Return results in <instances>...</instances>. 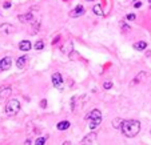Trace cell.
<instances>
[{
  "label": "cell",
  "instance_id": "30",
  "mask_svg": "<svg viewBox=\"0 0 151 145\" xmlns=\"http://www.w3.org/2000/svg\"><path fill=\"white\" fill-rule=\"evenodd\" d=\"M62 145H71V142H70V141H64Z\"/></svg>",
  "mask_w": 151,
  "mask_h": 145
},
{
  "label": "cell",
  "instance_id": "18",
  "mask_svg": "<svg viewBox=\"0 0 151 145\" xmlns=\"http://www.w3.org/2000/svg\"><path fill=\"white\" fill-rule=\"evenodd\" d=\"M62 52L63 53H66V55H70L72 52V43L71 41H68L67 43V45H63L62 47Z\"/></svg>",
  "mask_w": 151,
  "mask_h": 145
},
{
  "label": "cell",
  "instance_id": "17",
  "mask_svg": "<svg viewBox=\"0 0 151 145\" xmlns=\"http://www.w3.org/2000/svg\"><path fill=\"white\" fill-rule=\"evenodd\" d=\"M92 12H94L96 16H103V15H104V12L102 11V6H100V4H96V6L92 7Z\"/></svg>",
  "mask_w": 151,
  "mask_h": 145
},
{
  "label": "cell",
  "instance_id": "11",
  "mask_svg": "<svg viewBox=\"0 0 151 145\" xmlns=\"http://www.w3.org/2000/svg\"><path fill=\"white\" fill-rule=\"evenodd\" d=\"M147 77V73H146L145 71H140L139 73L137 75V76L132 79V81H131V85H137V84H139V82H142L143 81V79H146Z\"/></svg>",
  "mask_w": 151,
  "mask_h": 145
},
{
  "label": "cell",
  "instance_id": "15",
  "mask_svg": "<svg viewBox=\"0 0 151 145\" xmlns=\"http://www.w3.org/2000/svg\"><path fill=\"white\" fill-rule=\"evenodd\" d=\"M132 48L137 49V51H145L146 48H147V43L146 41H137V43H134V45H132Z\"/></svg>",
  "mask_w": 151,
  "mask_h": 145
},
{
  "label": "cell",
  "instance_id": "29",
  "mask_svg": "<svg viewBox=\"0 0 151 145\" xmlns=\"http://www.w3.org/2000/svg\"><path fill=\"white\" fill-rule=\"evenodd\" d=\"M3 7L4 8H11V1H4Z\"/></svg>",
  "mask_w": 151,
  "mask_h": 145
},
{
  "label": "cell",
  "instance_id": "14",
  "mask_svg": "<svg viewBox=\"0 0 151 145\" xmlns=\"http://www.w3.org/2000/svg\"><path fill=\"white\" fill-rule=\"evenodd\" d=\"M27 60H28V57L27 56H20L19 59L16 60V67L19 69H23L24 67H26V64H27Z\"/></svg>",
  "mask_w": 151,
  "mask_h": 145
},
{
  "label": "cell",
  "instance_id": "5",
  "mask_svg": "<svg viewBox=\"0 0 151 145\" xmlns=\"http://www.w3.org/2000/svg\"><path fill=\"white\" fill-rule=\"evenodd\" d=\"M17 19H19L20 23H34L35 21V17H34V14H31V12H27V14H22L17 16Z\"/></svg>",
  "mask_w": 151,
  "mask_h": 145
},
{
  "label": "cell",
  "instance_id": "3",
  "mask_svg": "<svg viewBox=\"0 0 151 145\" xmlns=\"http://www.w3.org/2000/svg\"><path fill=\"white\" fill-rule=\"evenodd\" d=\"M86 14V8L83 6H76L72 11H70V17H72V19H76V17H80L83 16V15Z\"/></svg>",
  "mask_w": 151,
  "mask_h": 145
},
{
  "label": "cell",
  "instance_id": "33",
  "mask_svg": "<svg viewBox=\"0 0 151 145\" xmlns=\"http://www.w3.org/2000/svg\"><path fill=\"white\" fill-rule=\"evenodd\" d=\"M150 134H151V129H150Z\"/></svg>",
  "mask_w": 151,
  "mask_h": 145
},
{
  "label": "cell",
  "instance_id": "24",
  "mask_svg": "<svg viewBox=\"0 0 151 145\" xmlns=\"http://www.w3.org/2000/svg\"><path fill=\"white\" fill-rule=\"evenodd\" d=\"M135 19H137V15H135V14L126 15V20H127V21H132V20H135Z\"/></svg>",
  "mask_w": 151,
  "mask_h": 145
},
{
  "label": "cell",
  "instance_id": "13",
  "mask_svg": "<svg viewBox=\"0 0 151 145\" xmlns=\"http://www.w3.org/2000/svg\"><path fill=\"white\" fill-rule=\"evenodd\" d=\"M71 127V122L68 120H63V121H59L56 124V129L58 131H67V129Z\"/></svg>",
  "mask_w": 151,
  "mask_h": 145
},
{
  "label": "cell",
  "instance_id": "22",
  "mask_svg": "<svg viewBox=\"0 0 151 145\" xmlns=\"http://www.w3.org/2000/svg\"><path fill=\"white\" fill-rule=\"evenodd\" d=\"M122 124H123V120L122 119H115L114 121H112V127H114V128H119L120 129V127H122Z\"/></svg>",
  "mask_w": 151,
  "mask_h": 145
},
{
  "label": "cell",
  "instance_id": "2",
  "mask_svg": "<svg viewBox=\"0 0 151 145\" xmlns=\"http://www.w3.org/2000/svg\"><path fill=\"white\" fill-rule=\"evenodd\" d=\"M20 109H22V104H20L19 100L11 99V100H8V101H7V104H6V113L8 114V116H16V114L20 112Z\"/></svg>",
  "mask_w": 151,
  "mask_h": 145
},
{
  "label": "cell",
  "instance_id": "26",
  "mask_svg": "<svg viewBox=\"0 0 151 145\" xmlns=\"http://www.w3.org/2000/svg\"><path fill=\"white\" fill-rule=\"evenodd\" d=\"M40 107H42V108H46L47 107V100L46 99H43L42 101H40Z\"/></svg>",
  "mask_w": 151,
  "mask_h": 145
},
{
  "label": "cell",
  "instance_id": "8",
  "mask_svg": "<svg viewBox=\"0 0 151 145\" xmlns=\"http://www.w3.org/2000/svg\"><path fill=\"white\" fill-rule=\"evenodd\" d=\"M84 119L88 120V121H94V120H102V112H100V109H92V111L84 117Z\"/></svg>",
  "mask_w": 151,
  "mask_h": 145
},
{
  "label": "cell",
  "instance_id": "12",
  "mask_svg": "<svg viewBox=\"0 0 151 145\" xmlns=\"http://www.w3.org/2000/svg\"><path fill=\"white\" fill-rule=\"evenodd\" d=\"M32 48V44L29 40H22L19 43V49L20 51H23V52H28L29 49Z\"/></svg>",
  "mask_w": 151,
  "mask_h": 145
},
{
  "label": "cell",
  "instance_id": "6",
  "mask_svg": "<svg viewBox=\"0 0 151 145\" xmlns=\"http://www.w3.org/2000/svg\"><path fill=\"white\" fill-rule=\"evenodd\" d=\"M51 80H52V84H54V87L55 88H62L63 87V77H62V75L59 73V72H55L54 75H52V77H51Z\"/></svg>",
  "mask_w": 151,
  "mask_h": 145
},
{
  "label": "cell",
  "instance_id": "16",
  "mask_svg": "<svg viewBox=\"0 0 151 145\" xmlns=\"http://www.w3.org/2000/svg\"><path fill=\"white\" fill-rule=\"evenodd\" d=\"M31 31H29V33H32V35H35V33H37V32L40 31V21L39 20H35L34 23H32V27H31Z\"/></svg>",
  "mask_w": 151,
  "mask_h": 145
},
{
  "label": "cell",
  "instance_id": "9",
  "mask_svg": "<svg viewBox=\"0 0 151 145\" xmlns=\"http://www.w3.org/2000/svg\"><path fill=\"white\" fill-rule=\"evenodd\" d=\"M95 140H96V133H95V132H90L88 134H86V136L82 139L80 145H90L91 142H94Z\"/></svg>",
  "mask_w": 151,
  "mask_h": 145
},
{
  "label": "cell",
  "instance_id": "23",
  "mask_svg": "<svg viewBox=\"0 0 151 145\" xmlns=\"http://www.w3.org/2000/svg\"><path fill=\"white\" fill-rule=\"evenodd\" d=\"M112 85H114V84H112V81H104V82H103V88H104L106 91L111 89V88H112Z\"/></svg>",
  "mask_w": 151,
  "mask_h": 145
},
{
  "label": "cell",
  "instance_id": "21",
  "mask_svg": "<svg viewBox=\"0 0 151 145\" xmlns=\"http://www.w3.org/2000/svg\"><path fill=\"white\" fill-rule=\"evenodd\" d=\"M46 141H47V137L40 136L35 140V145H46Z\"/></svg>",
  "mask_w": 151,
  "mask_h": 145
},
{
  "label": "cell",
  "instance_id": "25",
  "mask_svg": "<svg viewBox=\"0 0 151 145\" xmlns=\"http://www.w3.org/2000/svg\"><path fill=\"white\" fill-rule=\"evenodd\" d=\"M59 41H60V36H56L54 40H52V45H56V44L59 43Z\"/></svg>",
  "mask_w": 151,
  "mask_h": 145
},
{
  "label": "cell",
  "instance_id": "32",
  "mask_svg": "<svg viewBox=\"0 0 151 145\" xmlns=\"http://www.w3.org/2000/svg\"><path fill=\"white\" fill-rule=\"evenodd\" d=\"M148 3H150V4H151V0H148Z\"/></svg>",
  "mask_w": 151,
  "mask_h": 145
},
{
  "label": "cell",
  "instance_id": "27",
  "mask_svg": "<svg viewBox=\"0 0 151 145\" xmlns=\"http://www.w3.org/2000/svg\"><path fill=\"white\" fill-rule=\"evenodd\" d=\"M122 28H123V31L124 32L130 31V26H127V24H124V23H122Z\"/></svg>",
  "mask_w": 151,
  "mask_h": 145
},
{
  "label": "cell",
  "instance_id": "10",
  "mask_svg": "<svg viewBox=\"0 0 151 145\" xmlns=\"http://www.w3.org/2000/svg\"><path fill=\"white\" fill-rule=\"evenodd\" d=\"M12 88L9 85H4L0 88V100H7L9 96H11Z\"/></svg>",
  "mask_w": 151,
  "mask_h": 145
},
{
  "label": "cell",
  "instance_id": "28",
  "mask_svg": "<svg viewBox=\"0 0 151 145\" xmlns=\"http://www.w3.org/2000/svg\"><path fill=\"white\" fill-rule=\"evenodd\" d=\"M140 7H142V1H135V4H134V8H140Z\"/></svg>",
  "mask_w": 151,
  "mask_h": 145
},
{
  "label": "cell",
  "instance_id": "31",
  "mask_svg": "<svg viewBox=\"0 0 151 145\" xmlns=\"http://www.w3.org/2000/svg\"><path fill=\"white\" fill-rule=\"evenodd\" d=\"M86 1H94V0H86Z\"/></svg>",
  "mask_w": 151,
  "mask_h": 145
},
{
  "label": "cell",
  "instance_id": "1",
  "mask_svg": "<svg viewBox=\"0 0 151 145\" xmlns=\"http://www.w3.org/2000/svg\"><path fill=\"white\" fill-rule=\"evenodd\" d=\"M140 122L138 120H123V124L120 127V131L128 139H132L140 132Z\"/></svg>",
  "mask_w": 151,
  "mask_h": 145
},
{
  "label": "cell",
  "instance_id": "4",
  "mask_svg": "<svg viewBox=\"0 0 151 145\" xmlns=\"http://www.w3.org/2000/svg\"><path fill=\"white\" fill-rule=\"evenodd\" d=\"M12 65V59L9 56H6L3 59L0 60V72H4V71H8Z\"/></svg>",
  "mask_w": 151,
  "mask_h": 145
},
{
  "label": "cell",
  "instance_id": "19",
  "mask_svg": "<svg viewBox=\"0 0 151 145\" xmlns=\"http://www.w3.org/2000/svg\"><path fill=\"white\" fill-rule=\"evenodd\" d=\"M100 122H102V120H94V121H90V129H91V131H95V129L100 125Z\"/></svg>",
  "mask_w": 151,
  "mask_h": 145
},
{
  "label": "cell",
  "instance_id": "20",
  "mask_svg": "<svg viewBox=\"0 0 151 145\" xmlns=\"http://www.w3.org/2000/svg\"><path fill=\"white\" fill-rule=\"evenodd\" d=\"M44 45H46V44H44V41H43V40H37L36 43H35L34 48L36 49V51H42V49L44 48Z\"/></svg>",
  "mask_w": 151,
  "mask_h": 145
},
{
  "label": "cell",
  "instance_id": "34",
  "mask_svg": "<svg viewBox=\"0 0 151 145\" xmlns=\"http://www.w3.org/2000/svg\"><path fill=\"white\" fill-rule=\"evenodd\" d=\"M66 1H68V0H66Z\"/></svg>",
  "mask_w": 151,
  "mask_h": 145
},
{
  "label": "cell",
  "instance_id": "7",
  "mask_svg": "<svg viewBox=\"0 0 151 145\" xmlns=\"http://www.w3.org/2000/svg\"><path fill=\"white\" fill-rule=\"evenodd\" d=\"M15 32V26H12V24L9 23H3L0 24V33L3 35H11Z\"/></svg>",
  "mask_w": 151,
  "mask_h": 145
}]
</instances>
